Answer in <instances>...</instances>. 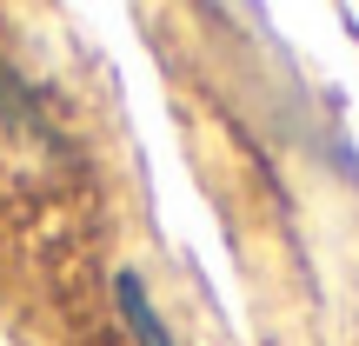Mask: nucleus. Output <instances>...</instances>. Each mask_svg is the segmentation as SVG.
<instances>
[{"label":"nucleus","instance_id":"1","mask_svg":"<svg viewBox=\"0 0 359 346\" xmlns=\"http://www.w3.org/2000/svg\"><path fill=\"white\" fill-rule=\"evenodd\" d=\"M114 307H120V326H127L133 346H180L173 326L160 320V307H154V293H147V280H140L133 267L114 273Z\"/></svg>","mask_w":359,"mask_h":346}]
</instances>
